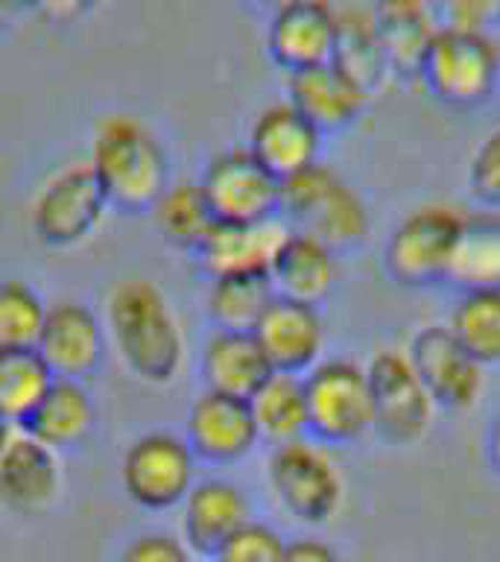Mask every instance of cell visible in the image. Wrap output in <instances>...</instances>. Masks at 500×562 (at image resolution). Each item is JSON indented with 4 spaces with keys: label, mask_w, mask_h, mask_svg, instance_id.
Masks as SVG:
<instances>
[{
    "label": "cell",
    "mask_w": 500,
    "mask_h": 562,
    "mask_svg": "<svg viewBox=\"0 0 500 562\" xmlns=\"http://www.w3.org/2000/svg\"><path fill=\"white\" fill-rule=\"evenodd\" d=\"M103 323L109 349L135 381L170 386L182 375L188 340L170 299L156 281H117L105 299Z\"/></svg>",
    "instance_id": "cell-1"
},
{
    "label": "cell",
    "mask_w": 500,
    "mask_h": 562,
    "mask_svg": "<svg viewBox=\"0 0 500 562\" xmlns=\"http://www.w3.org/2000/svg\"><path fill=\"white\" fill-rule=\"evenodd\" d=\"M88 167L103 188L109 209L126 217L149 214L173 182L161 135L129 112L105 114L96 123Z\"/></svg>",
    "instance_id": "cell-2"
},
{
    "label": "cell",
    "mask_w": 500,
    "mask_h": 562,
    "mask_svg": "<svg viewBox=\"0 0 500 562\" xmlns=\"http://www.w3.org/2000/svg\"><path fill=\"white\" fill-rule=\"evenodd\" d=\"M281 220L331 246L337 255L357 249L372 235L366 200L322 161L281 182Z\"/></svg>",
    "instance_id": "cell-3"
},
{
    "label": "cell",
    "mask_w": 500,
    "mask_h": 562,
    "mask_svg": "<svg viewBox=\"0 0 500 562\" xmlns=\"http://www.w3.org/2000/svg\"><path fill=\"white\" fill-rule=\"evenodd\" d=\"M463 223L465 211L451 202H424L407 211L384 244L386 276L410 290L445 284Z\"/></svg>",
    "instance_id": "cell-4"
},
{
    "label": "cell",
    "mask_w": 500,
    "mask_h": 562,
    "mask_svg": "<svg viewBox=\"0 0 500 562\" xmlns=\"http://www.w3.org/2000/svg\"><path fill=\"white\" fill-rule=\"evenodd\" d=\"M266 486L293 521L307 527L328 525L342 507L345 481L328 446L305 437L275 446L266 460Z\"/></svg>",
    "instance_id": "cell-5"
},
{
    "label": "cell",
    "mask_w": 500,
    "mask_h": 562,
    "mask_svg": "<svg viewBox=\"0 0 500 562\" xmlns=\"http://www.w3.org/2000/svg\"><path fill=\"white\" fill-rule=\"evenodd\" d=\"M305 381L310 439L328 448L354 446L375 428L366 367L351 358H322Z\"/></svg>",
    "instance_id": "cell-6"
},
{
    "label": "cell",
    "mask_w": 500,
    "mask_h": 562,
    "mask_svg": "<svg viewBox=\"0 0 500 562\" xmlns=\"http://www.w3.org/2000/svg\"><path fill=\"white\" fill-rule=\"evenodd\" d=\"M200 465L182 434L147 430L132 439L121 457L123 495L144 513L179 509L200 481Z\"/></svg>",
    "instance_id": "cell-7"
},
{
    "label": "cell",
    "mask_w": 500,
    "mask_h": 562,
    "mask_svg": "<svg viewBox=\"0 0 500 562\" xmlns=\"http://www.w3.org/2000/svg\"><path fill=\"white\" fill-rule=\"evenodd\" d=\"M109 211V200L88 161L65 165L33 196L30 228L47 249H77L103 228Z\"/></svg>",
    "instance_id": "cell-8"
},
{
    "label": "cell",
    "mask_w": 500,
    "mask_h": 562,
    "mask_svg": "<svg viewBox=\"0 0 500 562\" xmlns=\"http://www.w3.org/2000/svg\"><path fill=\"white\" fill-rule=\"evenodd\" d=\"M421 82L454 109L486 103L500 86V44L495 35L439 30L419 68Z\"/></svg>",
    "instance_id": "cell-9"
},
{
    "label": "cell",
    "mask_w": 500,
    "mask_h": 562,
    "mask_svg": "<svg viewBox=\"0 0 500 562\" xmlns=\"http://www.w3.org/2000/svg\"><path fill=\"white\" fill-rule=\"evenodd\" d=\"M368 386H372V411H375V434L386 446H416L428 437L436 416V402L428 386L421 384L407 351L384 349L366 363Z\"/></svg>",
    "instance_id": "cell-10"
},
{
    "label": "cell",
    "mask_w": 500,
    "mask_h": 562,
    "mask_svg": "<svg viewBox=\"0 0 500 562\" xmlns=\"http://www.w3.org/2000/svg\"><path fill=\"white\" fill-rule=\"evenodd\" d=\"M217 223L281 217V182L246 147L219 149L196 179Z\"/></svg>",
    "instance_id": "cell-11"
},
{
    "label": "cell",
    "mask_w": 500,
    "mask_h": 562,
    "mask_svg": "<svg viewBox=\"0 0 500 562\" xmlns=\"http://www.w3.org/2000/svg\"><path fill=\"white\" fill-rule=\"evenodd\" d=\"M407 358L442 411H471L486 390V367L456 340L445 323L424 325L412 334Z\"/></svg>",
    "instance_id": "cell-12"
},
{
    "label": "cell",
    "mask_w": 500,
    "mask_h": 562,
    "mask_svg": "<svg viewBox=\"0 0 500 562\" xmlns=\"http://www.w3.org/2000/svg\"><path fill=\"white\" fill-rule=\"evenodd\" d=\"M35 351L56 378L88 381L100 372L105 355L112 351L103 314H96L82 299H56L47 305Z\"/></svg>",
    "instance_id": "cell-13"
},
{
    "label": "cell",
    "mask_w": 500,
    "mask_h": 562,
    "mask_svg": "<svg viewBox=\"0 0 500 562\" xmlns=\"http://www.w3.org/2000/svg\"><path fill=\"white\" fill-rule=\"evenodd\" d=\"M184 439L200 463L235 465L252 454L261 437L249 398L202 390L184 416Z\"/></svg>",
    "instance_id": "cell-14"
},
{
    "label": "cell",
    "mask_w": 500,
    "mask_h": 562,
    "mask_svg": "<svg viewBox=\"0 0 500 562\" xmlns=\"http://www.w3.org/2000/svg\"><path fill=\"white\" fill-rule=\"evenodd\" d=\"M252 498L231 477H200L179 507V536L196 560H214V553L243 525L252 521Z\"/></svg>",
    "instance_id": "cell-15"
},
{
    "label": "cell",
    "mask_w": 500,
    "mask_h": 562,
    "mask_svg": "<svg viewBox=\"0 0 500 562\" xmlns=\"http://www.w3.org/2000/svg\"><path fill=\"white\" fill-rule=\"evenodd\" d=\"M61 490V457L18 430L0 454V509L21 518L47 516L59 504Z\"/></svg>",
    "instance_id": "cell-16"
},
{
    "label": "cell",
    "mask_w": 500,
    "mask_h": 562,
    "mask_svg": "<svg viewBox=\"0 0 500 562\" xmlns=\"http://www.w3.org/2000/svg\"><path fill=\"white\" fill-rule=\"evenodd\" d=\"M272 372L307 375L325 358V319L316 305L275 296L252 328Z\"/></svg>",
    "instance_id": "cell-17"
},
{
    "label": "cell",
    "mask_w": 500,
    "mask_h": 562,
    "mask_svg": "<svg viewBox=\"0 0 500 562\" xmlns=\"http://www.w3.org/2000/svg\"><path fill=\"white\" fill-rule=\"evenodd\" d=\"M325 135L287 100L263 105L252 117L246 149L270 170L279 182L305 173L322 158Z\"/></svg>",
    "instance_id": "cell-18"
},
{
    "label": "cell",
    "mask_w": 500,
    "mask_h": 562,
    "mask_svg": "<svg viewBox=\"0 0 500 562\" xmlns=\"http://www.w3.org/2000/svg\"><path fill=\"white\" fill-rule=\"evenodd\" d=\"M337 38L340 24L331 0H307L272 12L266 26V53L281 70L296 74L333 61Z\"/></svg>",
    "instance_id": "cell-19"
},
{
    "label": "cell",
    "mask_w": 500,
    "mask_h": 562,
    "mask_svg": "<svg viewBox=\"0 0 500 562\" xmlns=\"http://www.w3.org/2000/svg\"><path fill=\"white\" fill-rule=\"evenodd\" d=\"M368 100L372 94L337 61L287 74V103L296 105L322 135L351 126Z\"/></svg>",
    "instance_id": "cell-20"
},
{
    "label": "cell",
    "mask_w": 500,
    "mask_h": 562,
    "mask_svg": "<svg viewBox=\"0 0 500 562\" xmlns=\"http://www.w3.org/2000/svg\"><path fill=\"white\" fill-rule=\"evenodd\" d=\"M287 228L281 217L263 223H214L211 235L196 252V261L208 279L270 272Z\"/></svg>",
    "instance_id": "cell-21"
},
{
    "label": "cell",
    "mask_w": 500,
    "mask_h": 562,
    "mask_svg": "<svg viewBox=\"0 0 500 562\" xmlns=\"http://www.w3.org/2000/svg\"><path fill=\"white\" fill-rule=\"evenodd\" d=\"M270 281L275 296L319 307L340 281V261L331 246H325L322 240L305 232L287 228L270 263Z\"/></svg>",
    "instance_id": "cell-22"
},
{
    "label": "cell",
    "mask_w": 500,
    "mask_h": 562,
    "mask_svg": "<svg viewBox=\"0 0 500 562\" xmlns=\"http://www.w3.org/2000/svg\"><path fill=\"white\" fill-rule=\"evenodd\" d=\"M94 428L96 402L88 381L56 378L21 430L61 457L86 446L94 437Z\"/></svg>",
    "instance_id": "cell-23"
},
{
    "label": "cell",
    "mask_w": 500,
    "mask_h": 562,
    "mask_svg": "<svg viewBox=\"0 0 500 562\" xmlns=\"http://www.w3.org/2000/svg\"><path fill=\"white\" fill-rule=\"evenodd\" d=\"M272 375L252 331H214L200 349L202 390L211 393L252 398L258 386Z\"/></svg>",
    "instance_id": "cell-24"
},
{
    "label": "cell",
    "mask_w": 500,
    "mask_h": 562,
    "mask_svg": "<svg viewBox=\"0 0 500 562\" xmlns=\"http://www.w3.org/2000/svg\"><path fill=\"white\" fill-rule=\"evenodd\" d=\"M372 12L389 70L419 77L424 53L442 30L433 0H375Z\"/></svg>",
    "instance_id": "cell-25"
},
{
    "label": "cell",
    "mask_w": 500,
    "mask_h": 562,
    "mask_svg": "<svg viewBox=\"0 0 500 562\" xmlns=\"http://www.w3.org/2000/svg\"><path fill=\"white\" fill-rule=\"evenodd\" d=\"M258 437L261 442L287 446L296 439L310 437V422H307V395L302 375H281L272 372L258 393L249 398Z\"/></svg>",
    "instance_id": "cell-26"
},
{
    "label": "cell",
    "mask_w": 500,
    "mask_h": 562,
    "mask_svg": "<svg viewBox=\"0 0 500 562\" xmlns=\"http://www.w3.org/2000/svg\"><path fill=\"white\" fill-rule=\"evenodd\" d=\"M447 284L459 290L500 288V211H465Z\"/></svg>",
    "instance_id": "cell-27"
},
{
    "label": "cell",
    "mask_w": 500,
    "mask_h": 562,
    "mask_svg": "<svg viewBox=\"0 0 500 562\" xmlns=\"http://www.w3.org/2000/svg\"><path fill=\"white\" fill-rule=\"evenodd\" d=\"M149 217L167 246L193 255L200 252V246L205 244V237L217 223L200 182H191V179H173L170 188L158 196Z\"/></svg>",
    "instance_id": "cell-28"
},
{
    "label": "cell",
    "mask_w": 500,
    "mask_h": 562,
    "mask_svg": "<svg viewBox=\"0 0 500 562\" xmlns=\"http://www.w3.org/2000/svg\"><path fill=\"white\" fill-rule=\"evenodd\" d=\"M275 299L270 272L208 279L205 316L217 331H252Z\"/></svg>",
    "instance_id": "cell-29"
},
{
    "label": "cell",
    "mask_w": 500,
    "mask_h": 562,
    "mask_svg": "<svg viewBox=\"0 0 500 562\" xmlns=\"http://www.w3.org/2000/svg\"><path fill=\"white\" fill-rule=\"evenodd\" d=\"M337 24H340V38H337L333 61L342 70H349L368 94H375L377 88L384 86V79L393 74L377 42L375 12L372 7L337 9Z\"/></svg>",
    "instance_id": "cell-30"
},
{
    "label": "cell",
    "mask_w": 500,
    "mask_h": 562,
    "mask_svg": "<svg viewBox=\"0 0 500 562\" xmlns=\"http://www.w3.org/2000/svg\"><path fill=\"white\" fill-rule=\"evenodd\" d=\"M445 325L482 367L500 363V288L459 290Z\"/></svg>",
    "instance_id": "cell-31"
},
{
    "label": "cell",
    "mask_w": 500,
    "mask_h": 562,
    "mask_svg": "<svg viewBox=\"0 0 500 562\" xmlns=\"http://www.w3.org/2000/svg\"><path fill=\"white\" fill-rule=\"evenodd\" d=\"M53 381L56 375L35 349L0 351V416L9 425L24 428Z\"/></svg>",
    "instance_id": "cell-32"
},
{
    "label": "cell",
    "mask_w": 500,
    "mask_h": 562,
    "mask_svg": "<svg viewBox=\"0 0 500 562\" xmlns=\"http://www.w3.org/2000/svg\"><path fill=\"white\" fill-rule=\"evenodd\" d=\"M44 316L47 302L30 281H0V351L35 349Z\"/></svg>",
    "instance_id": "cell-33"
},
{
    "label": "cell",
    "mask_w": 500,
    "mask_h": 562,
    "mask_svg": "<svg viewBox=\"0 0 500 562\" xmlns=\"http://www.w3.org/2000/svg\"><path fill=\"white\" fill-rule=\"evenodd\" d=\"M287 539L266 521L252 518L228 539L211 562H284Z\"/></svg>",
    "instance_id": "cell-34"
},
{
    "label": "cell",
    "mask_w": 500,
    "mask_h": 562,
    "mask_svg": "<svg viewBox=\"0 0 500 562\" xmlns=\"http://www.w3.org/2000/svg\"><path fill=\"white\" fill-rule=\"evenodd\" d=\"M465 184H468V196L480 209L500 211V126L491 130L471 153Z\"/></svg>",
    "instance_id": "cell-35"
},
{
    "label": "cell",
    "mask_w": 500,
    "mask_h": 562,
    "mask_svg": "<svg viewBox=\"0 0 500 562\" xmlns=\"http://www.w3.org/2000/svg\"><path fill=\"white\" fill-rule=\"evenodd\" d=\"M433 9L442 30L495 35L500 26V0H433Z\"/></svg>",
    "instance_id": "cell-36"
},
{
    "label": "cell",
    "mask_w": 500,
    "mask_h": 562,
    "mask_svg": "<svg viewBox=\"0 0 500 562\" xmlns=\"http://www.w3.org/2000/svg\"><path fill=\"white\" fill-rule=\"evenodd\" d=\"M117 562H200L179 533L144 530L135 533L117 553Z\"/></svg>",
    "instance_id": "cell-37"
},
{
    "label": "cell",
    "mask_w": 500,
    "mask_h": 562,
    "mask_svg": "<svg viewBox=\"0 0 500 562\" xmlns=\"http://www.w3.org/2000/svg\"><path fill=\"white\" fill-rule=\"evenodd\" d=\"M284 562H342L340 551L328 544L325 539L316 536H298L293 542H287V553Z\"/></svg>",
    "instance_id": "cell-38"
},
{
    "label": "cell",
    "mask_w": 500,
    "mask_h": 562,
    "mask_svg": "<svg viewBox=\"0 0 500 562\" xmlns=\"http://www.w3.org/2000/svg\"><path fill=\"white\" fill-rule=\"evenodd\" d=\"M100 0H33V9H38L44 18L56 24H68L77 18H86L91 9H96Z\"/></svg>",
    "instance_id": "cell-39"
},
{
    "label": "cell",
    "mask_w": 500,
    "mask_h": 562,
    "mask_svg": "<svg viewBox=\"0 0 500 562\" xmlns=\"http://www.w3.org/2000/svg\"><path fill=\"white\" fill-rule=\"evenodd\" d=\"M486 457H489L491 472L500 477V416L491 422L489 428V439H486Z\"/></svg>",
    "instance_id": "cell-40"
},
{
    "label": "cell",
    "mask_w": 500,
    "mask_h": 562,
    "mask_svg": "<svg viewBox=\"0 0 500 562\" xmlns=\"http://www.w3.org/2000/svg\"><path fill=\"white\" fill-rule=\"evenodd\" d=\"M30 7H33V0H0V30L15 24V18Z\"/></svg>",
    "instance_id": "cell-41"
},
{
    "label": "cell",
    "mask_w": 500,
    "mask_h": 562,
    "mask_svg": "<svg viewBox=\"0 0 500 562\" xmlns=\"http://www.w3.org/2000/svg\"><path fill=\"white\" fill-rule=\"evenodd\" d=\"M15 434H18L15 425H9V422L0 416V454L7 451V446L12 442V437H15Z\"/></svg>",
    "instance_id": "cell-42"
},
{
    "label": "cell",
    "mask_w": 500,
    "mask_h": 562,
    "mask_svg": "<svg viewBox=\"0 0 500 562\" xmlns=\"http://www.w3.org/2000/svg\"><path fill=\"white\" fill-rule=\"evenodd\" d=\"M252 3H258V7H263V9H270V15H272V12H279V9L293 7V3H307V0H252Z\"/></svg>",
    "instance_id": "cell-43"
},
{
    "label": "cell",
    "mask_w": 500,
    "mask_h": 562,
    "mask_svg": "<svg viewBox=\"0 0 500 562\" xmlns=\"http://www.w3.org/2000/svg\"><path fill=\"white\" fill-rule=\"evenodd\" d=\"M202 562H211V560H202Z\"/></svg>",
    "instance_id": "cell-44"
}]
</instances>
